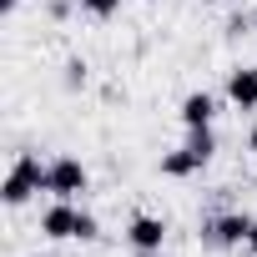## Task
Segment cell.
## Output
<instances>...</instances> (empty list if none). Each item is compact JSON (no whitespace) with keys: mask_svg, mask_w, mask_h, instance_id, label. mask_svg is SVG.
I'll list each match as a JSON object with an SVG mask.
<instances>
[{"mask_svg":"<svg viewBox=\"0 0 257 257\" xmlns=\"http://www.w3.org/2000/svg\"><path fill=\"white\" fill-rule=\"evenodd\" d=\"M212 152H217V132L212 126H187V142L162 157V177H192V172H202L212 162Z\"/></svg>","mask_w":257,"mask_h":257,"instance_id":"1","label":"cell"},{"mask_svg":"<svg viewBox=\"0 0 257 257\" xmlns=\"http://www.w3.org/2000/svg\"><path fill=\"white\" fill-rule=\"evenodd\" d=\"M36 192H46V167H41L31 152H21V157L11 162V172H6V187H0V197H6V207H26Z\"/></svg>","mask_w":257,"mask_h":257,"instance_id":"2","label":"cell"},{"mask_svg":"<svg viewBox=\"0 0 257 257\" xmlns=\"http://www.w3.org/2000/svg\"><path fill=\"white\" fill-rule=\"evenodd\" d=\"M252 222H257V217H247V212H222V217H207V222H202V242H207V247H247Z\"/></svg>","mask_w":257,"mask_h":257,"instance_id":"3","label":"cell"},{"mask_svg":"<svg viewBox=\"0 0 257 257\" xmlns=\"http://www.w3.org/2000/svg\"><path fill=\"white\" fill-rule=\"evenodd\" d=\"M86 187H91V177H86V167H81L76 157H56V162L46 167V192H51V197L71 202V197L86 192Z\"/></svg>","mask_w":257,"mask_h":257,"instance_id":"4","label":"cell"},{"mask_svg":"<svg viewBox=\"0 0 257 257\" xmlns=\"http://www.w3.org/2000/svg\"><path fill=\"white\" fill-rule=\"evenodd\" d=\"M162 242H167V222H162V217H152V212H137L132 222H126V247H132V252H142V257H157V252H162Z\"/></svg>","mask_w":257,"mask_h":257,"instance_id":"5","label":"cell"},{"mask_svg":"<svg viewBox=\"0 0 257 257\" xmlns=\"http://www.w3.org/2000/svg\"><path fill=\"white\" fill-rule=\"evenodd\" d=\"M227 101L237 111H257V66H237L227 76Z\"/></svg>","mask_w":257,"mask_h":257,"instance_id":"6","label":"cell"},{"mask_svg":"<svg viewBox=\"0 0 257 257\" xmlns=\"http://www.w3.org/2000/svg\"><path fill=\"white\" fill-rule=\"evenodd\" d=\"M76 217H81V207H71V202H61L56 197V207H46V217H41V232L46 237H76Z\"/></svg>","mask_w":257,"mask_h":257,"instance_id":"7","label":"cell"},{"mask_svg":"<svg viewBox=\"0 0 257 257\" xmlns=\"http://www.w3.org/2000/svg\"><path fill=\"white\" fill-rule=\"evenodd\" d=\"M212 116H217V96L212 91H192L182 101V126H212Z\"/></svg>","mask_w":257,"mask_h":257,"instance_id":"8","label":"cell"},{"mask_svg":"<svg viewBox=\"0 0 257 257\" xmlns=\"http://www.w3.org/2000/svg\"><path fill=\"white\" fill-rule=\"evenodd\" d=\"M76 6H81L86 16H96V21H106V16H116V11H121V0H76Z\"/></svg>","mask_w":257,"mask_h":257,"instance_id":"9","label":"cell"},{"mask_svg":"<svg viewBox=\"0 0 257 257\" xmlns=\"http://www.w3.org/2000/svg\"><path fill=\"white\" fill-rule=\"evenodd\" d=\"M96 237H101L96 217H91V212H81V217H76V242H96Z\"/></svg>","mask_w":257,"mask_h":257,"instance_id":"10","label":"cell"},{"mask_svg":"<svg viewBox=\"0 0 257 257\" xmlns=\"http://www.w3.org/2000/svg\"><path fill=\"white\" fill-rule=\"evenodd\" d=\"M86 71H91L86 61H66V86H71V91H76V86H86Z\"/></svg>","mask_w":257,"mask_h":257,"instance_id":"11","label":"cell"},{"mask_svg":"<svg viewBox=\"0 0 257 257\" xmlns=\"http://www.w3.org/2000/svg\"><path fill=\"white\" fill-rule=\"evenodd\" d=\"M247 252L257 257V222H252V232H247Z\"/></svg>","mask_w":257,"mask_h":257,"instance_id":"12","label":"cell"},{"mask_svg":"<svg viewBox=\"0 0 257 257\" xmlns=\"http://www.w3.org/2000/svg\"><path fill=\"white\" fill-rule=\"evenodd\" d=\"M16 6H21V0H0V16H16Z\"/></svg>","mask_w":257,"mask_h":257,"instance_id":"13","label":"cell"},{"mask_svg":"<svg viewBox=\"0 0 257 257\" xmlns=\"http://www.w3.org/2000/svg\"><path fill=\"white\" fill-rule=\"evenodd\" d=\"M247 142H252V157H257V126H252V137H247Z\"/></svg>","mask_w":257,"mask_h":257,"instance_id":"14","label":"cell"},{"mask_svg":"<svg viewBox=\"0 0 257 257\" xmlns=\"http://www.w3.org/2000/svg\"><path fill=\"white\" fill-rule=\"evenodd\" d=\"M36 257H61V252H36Z\"/></svg>","mask_w":257,"mask_h":257,"instance_id":"15","label":"cell"},{"mask_svg":"<svg viewBox=\"0 0 257 257\" xmlns=\"http://www.w3.org/2000/svg\"><path fill=\"white\" fill-rule=\"evenodd\" d=\"M147 6H157V0H147Z\"/></svg>","mask_w":257,"mask_h":257,"instance_id":"16","label":"cell"}]
</instances>
